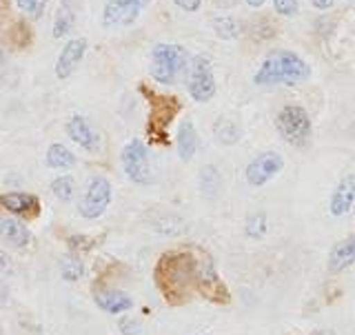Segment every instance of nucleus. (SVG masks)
<instances>
[{
    "label": "nucleus",
    "mask_w": 355,
    "mask_h": 335,
    "mask_svg": "<svg viewBox=\"0 0 355 335\" xmlns=\"http://www.w3.org/2000/svg\"><path fill=\"white\" fill-rule=\"evenodd\" d=\"M118 329H120L122 335H138L142 325H140V320H136V318H120Z\"/></svg>",
    "instance_id": "nucleus-29"
},
{
    "label": "nucleus",
    "mask_w": 355,
    "mask_h": 335,
    "mask_svg": "<svg viewBox=\"0 0 355 335\" xmlns=\"http://www.w3.org/2000/svg\"><path fill=\"white\" fill-rule=\"evenodd\" d=\"M214 136L220 144H236L242 138V131L233 120L227 118H220L214 127Z\"/></svg>",
    "instance_id": "nucleus-22"
},
{
    "label": "nucleus",
    "mask_w": 355,
    "mask_h": 335,
    "mask_svg": "<svg viewBox=\"0 0 355 335\" xmlns=\"http://www.w3.org/2000/svg\"><path fill=\"white\" fill-rule=\"evenodd\" d=\"M200 262L193 251H169L155 266V282L166 302H187L196 291H200Z\"/></svg>",
    "instance_id": "nucleus-1"
},
{
    "label": "nucleus",
    "mask_w": 355,
    "mask_h": 335,
    "mask_svg": "<svg viewBox=\"0 0 355 335\" xmlns=\"http://www.w3.org/2000/svg\"><path fill=\"white\" fill-rule=\"evenodd\" d=\"M64 131H67V136H69L78 144V147H83L89 153L98 151V147H100L98 133H96V129L92 125H89V120L85 116H78V114L71 116L69 122H67Z\"/></svg>",
    "instance_id": "nucleus-14"
},
{
    "label": "nucleus",
    "mask_w": 355,
    "mask_h": 335,
    "mask_svg": "<svg viewBox=\"0 0 355 335\" xmlns=\"http://www.w3.org/2000/svg\"><path fill=\"white\" fill-rule=\"evenodd\" d=\"M355 264V236L340 240L329 253V271L342 273Z\"/></svg>",
    "instance_id": "nucleus-17"
},
{
    "label": "nucleus",
    "mask_w": 355,
    "mask_h": 335,
    "mask_svg": "<svg viewBox=\"0 0 355 335\" xmlns=\"http://www.w3.org/2000/svg\"><path fill=\"white\" fill-rule=\"evenodd\" d=\"M214 29L220 38H225V40H231V38H238L240 36V22L236 18H231V16H218L214 20Z\"/></svg>",
    "instance_id": "nucleus-25"
},
{
    "label": "nucleus",
    "mask_w": 355,
    "mask_h": 335,
    "mask_svg": "<svg viewBox=\"0 0 355 335\" xmlns=\"http://www.w3.org/2000/svg\"><path fill=\"white\" fill-rule=\"evenodd\" d=\"M0 236L5 238L7 244L16 249H25L31 242V231L27 229L25 222H20L18 218H0Z\"/></svg>",
    "instance_id": "nucleus-16"
},
{
    "label": "nucleus",
    "mask_w": 355,
    "mask_h": 335,
    "mask_svg": "<svg viewBox=\"0 0 355 335\" xmlns=\"http://www.w3.org/2000/svg\"><path fill=\"white\" fill-rule=\"evenodd\" d=\"M355 207V173H347L340 178L329 200V211L333 218L349 216Z\"/></svg>",
    "instance_id": "nucleus-11"
},
{
    "label": "nucleus",
    "mask_w": 355,
    "mask_h": 335,
    "mask_svg": "<svg viewBox=\"0 0 355 335\" xmlns=\"http://www.w3.org/2000/svg\"><path fill=\"white\" fill-rule=\"evenodd\" d=\"M0 207L9 211L11 216L36 218L40 214V200L27 191H7L0 194Z\"/></svg>",
    "instance_id": "nucleus-13"
},
{
    "label": "nucleus",
    "mask_w": 355,
    "mask_h": 335,
    "mask_svg": "<svg viewBox=\"0 0 355 335\" xmlns=\"http://www.w3.org/2000/svg\"><path fill=\"white\" fill-rule=\"evenodd\" d=\"M44 162H47V166H51V169H55V171H64V169L76 166V155L67 149L64 144L53 142V144H49L47 155H44Z\"/></svg>",
    "instance_id": "nucleus-19"
},
{
    "label": "nucleus",
    "mask_w": 355,
    "mask_h": 335,
    "mask_svg": "<svg viewBox=\"0 0 355 335\" xmlns=\"http://www.w3.org/2000/svg\"><path fill=\"white\" fill-rule=\"evenodd\" d=\"M284 169V158L277 151H262L247 164L244 178L251 187H264Z\"/></svg>",
    "instance_id": "nucleus-9"
},
{
    "label": "nucleus",
    "mask_w": 355,
    "mask_h": 335,
    "mask_svg": "<svg viewBox=\"0 0 355 335\" xmlns=\"http://www.w3.org/2000/svg\"><path fill=\"white\" fill-rule=\"evenodd\" d=\"M49 189L58 200H62V203H69V200L73 198V194H76V180H73V175H58L49 184Z\"/></svg>",
    "instance_id": "nucleus-24"
},
{
    "label": "nucleus",
    "mask_w": 355,
    "mask_h": 335,
    "mask_svg": "<svg viewBox=\"0 0 355 335\" xmlns=\"http://www.w3.org/2000/svg\"><path fill=\"white\" fill-rule=\"evenodd\" d=\"M149 3L151 0H107V5L103 9V18H100L103 20V27L122 29L133 25Z\"/></svg>",
    "instance_id": "nucleus-8"
},
{
    "label": "nucleus",
    "mask_w": 355,
    "mask_h": 335,
    "mask_svg": "<svg viewBox=\"0 0 355 335\" xmlns=\"http://www.w3.org/2000/svg\"><path fill=\"white\" fill-rule=\"evenodd\" d=\"M178 114V100L169 96H158L151 105V127L149 133L153 136V142H166V127Z\"/></svg>",
    "instance_id": "nucleus-10"
},
{
    "label": "nucleus",
    "mask_w": 355,
    "mask_h": 335,
    "mask_svg": "<svg viewBox=\"0 0 355 335\" xmlns=\"http://www.w3.org/2000/svg\"><path fill=\"white\" fill-rule=\"evenodd\" d=\"M275 129L282 136L284 142L293 147H304L313 131V122L304 107L300 105H284L280 114L275 116Z\"/></svg>",
    "instance_id": "nucleus-4"
},
{
    "label": "nucleus",
    "mask_w": 355,
    "mask_h": 335,
    "mask_svg": "<svg viewBox=\"0 0 355 335\" xmlns=\"http://www.w3.org/2000/svg\"><path fill=\"white\" fill-rule=\"evenodd\" d=\"M244 233H247V236L253 238V240H260L264 236V233H266V216L262 214V211L249 216L247 227H244Z\"/></svg>",
    "instance_id": "nucleus-26"
},
{
    "label": "nucleus",
    "mask_w": 355,
    "mask_h": 335,
    "mask_svg": "<svg viewBox=\"0 0 355 335\" xmlns=\"http://www.w3.org/2000/svg\"><path fill=\"white\" fill-rule=\"evenodd\" d=\"M273 7L280 16L291 18L297 14V0H273Z\"/></svg>",
    "instance_id": "nucleus-28"
},
{
    "label": "nucleus",
    "mask_w": 355,
    "mask_h": 335,
    "mask_svg": "<svg viewBox=\"0 0 355 335\" xmlns=\"http://www.w3.org/2000/svg\"><path fill=\"white\" fill-rule=\"evenodd\" d=\"M222 189V175L214 164H207L200 169V191L207 198H216Z\"/></svg>",
    "instance_id": "nucleus-21"
},
{
    "label": "nucleus",
    "mask_w": 355,
    "mask_h": 335,
    "mask_svg": "<svg viewBox=\"0 0 355 335\" xmlns=\"http://www.w3.org/2000/svg\"><path fill=\"white\" fill-rule=\"evenodd\" d=\"M85 53H87V38H71L64 44L58 60H55V76H58V80H67L78 69Z\"/></svg>",
    "instance_id": "nucleus-12"
},
{
    "label": "nucleus",
    "mask_w": 355,
    "mask_h": 335,
    "mask_svg": "<svg viewBox=\"0 0 355 335\" xmlns=\"http://www.w3.org/2000/svg\"><path fill=\"white\" fill-rule=\"evenodd\" d=\"M76 25V11L71 9L69 0H62L58 11H55V20H53V38H64L69 36L71 29Z\"/></svg>",
    "instance_id": "nucleus-20"
},
{
    "label": "nucleus",
    "mask_w": 355,
    "mask_h": 335,
    "mask_svg": "<svg viewBox=\"0 0 355 335\" xmlns=\"http://www.w3.org/2000/svg\"><path fill=\"white\" fill-rule=\"evenodd\" d=\"M7 307V286L0 280V313H3V309Z\"/></svg>",
    "instance_id": "nucleus-31"
},
{
    "label": "nucleus",
    "mask_w": 355,
    "mask_h": 335,
    "mask_svg": "<svg viewBox=\"0 0 355 335\" xmlns=\"http://www.w3.org/2000/svg\"><path fill=\"white\" fill-rule=\"evenodd\" d=\"M111 198H114V189H111V182L105 175H96L87 182L85 191L78 200V211L80 216L87 220H96L100 216H105V211L111 205Z\"/></svg>",
    "instance_id": "nucleus-5"
},
{
    "label": "nucleus",
    "mask_w": 355,
    "mask_h": 335,
    "mask_svg": "<svg viewBox=\"0 0 355 335\" xmlns=\"http://www.w3.org/2000/svg\"><path fill=\"white\" fill-rule=\"evenodd\" d=\"M175 144H178V155H180V160H184V162L193 160V155L198 151V131H196L191 120L180 122V127H178V136H175Z\"/></svg>",
    "instance_id": "nucleus-18"
},
{
    "label": "nucleus",
    "mask_w": 355,
    "mask_h": 335,
    "mask_svg": "<svg viewBox=\"0 0 355 335\" xmlns=\"http://www.w3.org/2000/svg\"><path fill=\"white\" fill-rule=\"evenodd\" d=\"M264 3H266V0H247V5H249L251 9H260Z\"/></svg>",
    "instance_id": "nucleus-33"
},
{
    "label": "nucleus",
    "mask_w": 355,
    "mask_h": 335,
    "mask_svg": "<svg viewBox=\"0 0 355 335\" xmlns=\"http://www.w3.org/2000/svg\"><path fill=\"white\" fill-rule=\"evenodd\" d=\"M0 7H3V0H0Z\"/></svg>",
    "instance_id": "nucleus-35"
},
{
    "label": "nucleus",
    "mask_w": 355,
    "mask_h": 335,
    "mask_svg": "<svg viewBox=\"0 0 355 335\" xmlns=\"http://www.w3.org/2000/svg\"><path fill=\"white\" fill-rule=\"evenodd\" d=\"M187 89L196 103H209L216 96V76L205 55H193L187 69Z\"/></svg>",
    "instance_id": "nucleus-6"
},
{
    "label": "nucleus",
    "mask_w": 355,
    "mask_h": 335,
    "mask_svg": "<svg viewBox=\"0 0 355 335\" xmlns=\"http://www.w3.org/2000/svg\"><path fill=\"white\" fill-rule=\"evenodd\" d=\"M311 335H338L336 331H329V329H322V331H315V333H311Z\"/></svg>",
    "instance_id": "nucleus-34"
},
{
    "label": "nucleus",
    "mask_w": 355,
    "mask_h": 335,
    "mask_svg": "<svg viewBox=\"0 0 355 335\" xmlns=\"http://www.w3.org/2000/svg\"><path fill=\"white\" fill-rule=\"evenodd\" d=\"M309 78L311 67L302 55L288 49H273L264 55L253 76V83L258 87H295L300 83H306Z\"/></svg>",
    "instance_id": "nucleus-2"
},
{
    "label": "nucleus",
    "mask_w": 355,
    "mask_h": 335,
    "mask_svg": "<svg viewBox=\"0 0 355 335\" xmlns=\"http://www.w3.org/2000/svg\"><path fill=\"white\" fill-rule=\"evenodd\" d=\"M311 3H313L315 9H322V11H324V9H329L333 3H336V0H311Z\"/></svg>",
    "instance_id": "nucleus-32"
},
{
    "label": "nucleus",
    "mask_w": 355,
    "mask_h": 335,
    "mask_svg": "<svg viewBox=\"0 0 355 335\" xmlns=\"http://www.w3.org/2000/svg\"><path fill=\"white\" fill-rule=\"evenodd\" d=\"M187 67V51L180 44L171 42H158L151 49V65L149 74L155 83L160 85H173L178 80V76L182 74Z\"/></svg>",
    "instance_id": "nucleus-3"
},
{
    "label": "nucleus",
    "mask_w": 355,
    "mask_h": 335,
    "mask_svg": "<svg viewBox=\"0 0 355 335\" xmlns=\"http://www.w3.org/2000/svg\"><path fill=\"white\" fill-rule=\"evenodd\" d=\"M16 5L22 14L36 20V18H42L44 7H47V0H16Z\"/></svg>",
    "instance_id": "nucleus-27"
},
{
    "label": "nucleus",
    "mask_w": 355,
    "mask_h": 335,
    "mask_svg": "<svg viewBox=\"0 0 355 335\" xmlns=\"http://www.w3.org/2000/svg\"><path fill=\"white\" fill-rule=\"evenodd\" d=\"M94 302L100 311H105L109 316H122L133 307L131 295L120 291V289H98L94 293Z\"/></svg>",
    "instance_id": "nucleus-15"
},
{
    "label": "nucleus",
    "mask_w": 355,
    "mask_h": 335,
    "mask_svg": "<svg viewBox=\"0 0 355 335\" xmlns=\"http://www.w3.org/2000/svg\"><path fill=\"white\" fill-rule=\"evenodd\" d=\"M60 275L64 282H78L85 275V266L76 255H64L60 260Z\"/></svg>",
    "instance_id": "nucleus-23"
},
{
    "label": "nucleus",
    "mask_w": 355,
    "mask_h": 335,
    "mask_svg": "<svg viewBox=\"0 0 355 335\" xmlns=\"http://www.w3.org/2000/svg\"><path fill=\"white\" fill-rule=\"evenodd\" d=\"M122 171L136 184H149L153 180L151 175V162H149V151L147 144L142 140H129L120 153Z\"/></svg>",
    "instance_id": "nucleus-7"
},
{
    "label": "nucleus",
    "mask_w": 355,
    "mask_h": 335,
    "mask_svg": "<svg viewBox=\"0 0 355 335\" xmlns=\"http://www.w3.org/2000/svg\"><path fill=\"white\" fill-rule=\"evenodd\" d=\"M173 5H178L182 11H189V14H193L200 7H202V0H173Z\"/></svg>",
    "instance_id": "nucleus-30"
}]
</instances>
